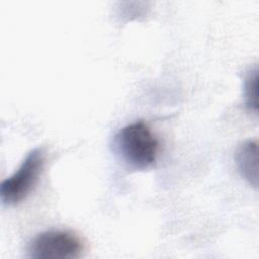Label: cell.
<instances>
[{
	"mask_svg": "<svg viewBox=\"0 0 259 259\" xmlns=\"http://www.w3.org/2000/svg\"><path fill=\"white\" fill-rule=\"evenodd\" d=\"M46 156L41 148L31 150L19 168L2 181L0 197L4 205L12 206L20 203L32 191L45 166Z\"/></svg>",
	"mask_w": 259,
	"mask_h": 259,
	"instance_id": "7a4b0ae2",
	"label": "cell"
},
{
	"mask_svg": "<svg viewBox=\"0 0 259 259\" xmlns=\"http://www.w3.org/2000/svg\"><path fill=\"white\" fill-rule=\"evenodd\" d=\"M84 245L73 232L51 230L36 235L28 245L30 258L37 259H72L81 256Z\"/></svg>",
	"mask_w": 259,
	"mask_h": 259,
	"instance_id": "3957f363",
	"label": "cell"
},
{
	"mask_svg": "<svg viewBox=\"0 0 259 259\" xmlns=\"http://www.w3.org/2000/svg\"><path fill=\"white\" fill-rule=\"evenodd\" d=\"M113 146L121 160L134 169L153 166L159 152V141L143 120L126 124L115 135Z\"/></svg>",
	"mask_w": 259,
	"mask_h": 259,
	"instance_id": "6da1fadb",
	"label": "cell"
},
{
	"mask_svg": "<svg viewBox=\"0 0 259 259\" xmlns=\"http://www.w3.org/2000/svg\"><path fill=\"white\" fill-rule=\"evenodd\" d=\"M238 170L249 184L258 186V144L256 141H247L237 150L235 156Z\"/></svg>",
	"mask_w": 259,
	"mask_h": 259,
	"instance_id": "277c9868",
	"label": "cell"
},
{
	"mask_svg": "<svg viewBox=\"0 0 259 259\" xmlns=\"http://www.w3.org/2000/svg\"><path fill=\"white\" fill-rule=\"evenodd\" d=\"M258 85V71L257 68L251 70L246 79L244 85L245 103L250 110L257 111L258 108V98H257V86Z\"/></svg>",
	"mask_w": 259,
	"mask_h": 259,
	"instance_id": "5b68a950",
	"label": "cell"
}]
</instances>
